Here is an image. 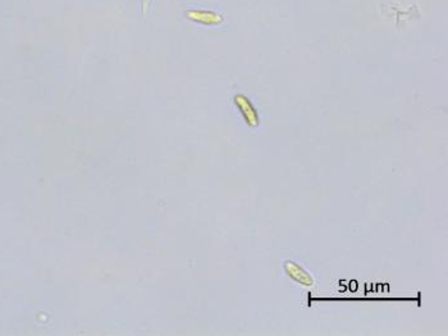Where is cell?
Instances as JSON below:
<instances>
[{"mask_svg": "<svg viewBox=\"0 0 448 336\" xmlns=\"http://www.w3.org/2000/svg\"><path fill=\"white\" fill-rule=\"evenodd\" d=\"M235 103L236 105L238 106V109L241 110L242 115H244L247 124H249L250 127H256V125L259 124L258 113H256V110L254 109L252 104L250 103L249 99L242 96V95H237L235 99Z\"/></svg>", "mask_w": 448, "mask_h": 336, "instance_id": "cell-1", "label": "cell"}, {"mask_svg": "<svg viewBox=\"0 0 448 336\" xmlns=\"http://www.w3.org/2000/svg\"><path fill=\"white\" fill-rule=\"evenodd\" d=\"M188 20L193 22L201 23V25H220L223 22V16L216 12L210 11H190L187 12Z\"/></svg>", "mask_w": 448, "mask_h": 336, "instance_id": "cell-2", "label": "cell"}, {"mask_svg": "<svg viewBox=\"0 0 448 336\" xmlns=\"http://www.w3.org/2000/svg\"><path fill=\"white\" fill-rule=\"evenodd\" d=\"M284 267H286V273L288 274L294 281L308 286L313 285L314 281L313 279H311V276L306 273L305 270L301 269L298 265L293 264V262H286V264H284Z\"/></svg>", "mask_w": 448, "mask_h": 336, "instance_id": "cell-3", "label": "cell"}]
</instances>
